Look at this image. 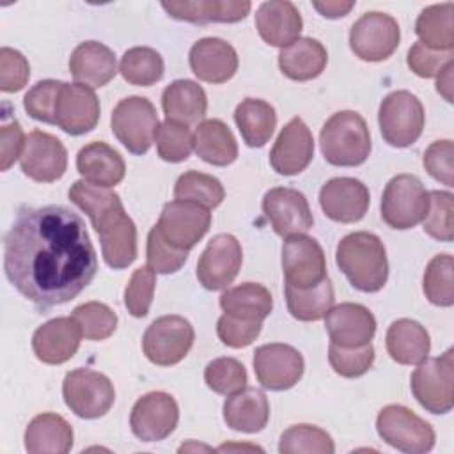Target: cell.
<instances>
[{
	"instance_id": "cb8c5ba5",
	"label": "cell",
	"mask_w": 454,
	"mask_h": 454,
	"mask_svg": "<svg viewBox=\"0 0 454 454\" xmlns=\"http://www.w3.org/2000/svg\"><path fill=\"white\" fill-rule=\"evenodd\" d=\"M188 59L193 74L207 83H223L238 71L236 50L220 37L199 39L192 46Z\"/></svg>"
},
{
	"instance_id": "7c38bea8",
	"label": "cell",
	"mask_w": 454,
	"mask_h": 454,
	"mask_svg": "<svg viewBox=\"0 0 454 454\" xmlns=\"http://www.w3.org/2000/svg\"><path fill=\"white\" fill-rule=\"evenodd\" d=\"M401 30L397 21L380 11L362 14L349 30L351 51L367 62L388 59L399 46Z\"/></svg>"
},
{
	"instance_id": "484cf974",
	"label": "cell",
	"mask_w": 454,
	"mask_h": 454,
	"mask_svg": "<svg viewBox=\"0 0 454 454\" xmlns=\"http://www.w3.org/2000/svg\"><path fill=\"white\" fill-rule=\"evenodd\" d=\"M303 21L293 2H262L255 12V28L261 39L271 46L286 48L300 39Z\"/></svg>"
},
{
	"instance_id": "60d3db41",
	"label": "cell",
	"mask_w": 454,
	"mask_h": 454,
	"mask_svg": "<svg viewBox=\"0 0 454 454\" xmlns=\"http://www.w3.org/2000/svg\"><path fill=\"white\" fill-rule=\"evenodd\" d=\"M174 197L176 200L197 202L209 209L222 204L225 190L216 177L199 170H188L177 177L174 186Z\"/></svg>"
},
{
	"instance_id": "f6af8a7d",
	"label": "cell",
	"mask_w": 454,
	"mask_h": 454,
	"mask_svg": "<svg viewBox=\"0 0 454 454\" xmlns=\"http://www.w3.org/2000/svg\"><path fill=\"white\" fill-rule=\"evenodd\" d=\"M454 195L443 190L429 192V207L422 220V229L436 241L449 243L454 238Z\"/></svg>"
},
{
	"instance_id": "680465c9",
	"label": "cell",
	"mask_w": 454,
	"mask_h": 454,
	"mask_svg": "<svg viewBox=\"0 0 454 454\" xmlns=\"http://www.w3.org/2000/svg\"><path fill=\"white\" fill-rule=\"evenodd\" d=\"M312 7L325 18H342L346 16L353 7L355 2H339V0H328V2H312Z\"/></svg>"
},
{
	"instance_id": "bcb514c9",
	"label": "cell",
	"mask_w": 454,
	"mask_h": 454,
	"mask_svg": "<svg viewBox=\"0 0 454 454\" xmlns=\"http://www.w3.org/2000/svg\"><path fill=\"white\" fill-rule=\"evenodd\" d=\"M206 385L222 395H232L247 387V369L245 365L231 356L215 358L204 369Z\"/></svg>"
},
{
	"instance_id": "d590c367",
	"label": "cell",
	"mask_w": 454,
	"mask_h": 454,
	"mask_svg": "<svg viewBox=\"0 0 454 454\" xmlns=\"http://www.w3.org/2000/svg\"><path fill=\"white\" fill-rule=\"evenodd\" d=\"M234 122L248 147H262L275 131L277 114L268 101L245 98L234 110Z\"/></svg>"
},
{
	"instance_id": "7402d4cb",
	"label": "cell",
	"mask_w": 454,
	"mask_h": 454,
	"mask_svg": "<svg viewBox=\"0 0 454 454\" xmlns=\"http://www.w3.org/2000/svg\"><path fill=\"white\" fill-rule=\"evenodd\" d=\"M99 121V99L94 90L82 83H66L57 101L55 124L67 135L78 137L96 128Z\"/></svg>"
},
{
	"instance_id": "7bdbcfd3",
	"label": "cell",
	"mask_w": 454,
	"mask_h": 454,
	"mask_svg": "<svg viewBox=\"0 0 454 454\" xmlns=\"http://www.w3.org/2000/svg\"><path fill=\"white\" fill-rule=\"evenodd\" d=\"M335 450L332 436L316 426L310 424H296L286 429L280 434L278 452L282 454H296V452H317V454H332Z\"/></svg>"
},
{
	"instance_id": "ee69618b",
	"label": "cell",
	"mask_w": 454,
	"mask_h": 454,
	"mask_svg": "<svg viewBox=\"0 0 454 454\" xmlns=\"http://www.w3.org/2000/svg\"><path fill=\"white\" fill-rule=\"evenodd\" d=\"M82 335L89 340L108 339L117 328V314L101 301H87L78 305L73 314Z\"/></svg>"
},
{
	"instance_id": "ac0fdd59",
	"label": "cell",
	"mask_w": 454,
	"mask_h": 454,
	"mask_svg": "<svg viewBox=\"0 0 454 454\" xmlns=\"http://www.w3.org/2000/svg\"><path fill=\"white\" fill-rule=\"evenodd\" d=\"M241 261L239 241L232 234H216L199 257L197 278L209 291L223 289L238 277Z\"/></svg>"
},
{
	"instance_id": "d6a6232c",
	"label": "cell",
	"mask_w": 454,
	"mask_h": 454,
	"mask_svg": "<svg viewBox=\"0 0 454 454\" xmlns=\"http://www.w3.org/2000/svg\"><path fill=\"white\" fill-rule=\"evenodd\" d=\"M161 108L167 121L179 124H195L204 119L207 110V96L193 80H176L165 87L161 94Z\"/></svg>"
},
{
	"instance_id": "ba28073f",
	"label": "cell",
	"mask_w": 454,
	"mask_h": 454,
	"mask_svg": "<svg viewBox=\"0 0 454 454\" xmlns=\"http://www.w3.org/2000/svg\"><path fill=\"white\" fill-rule=\"evenodd\" d=\"M376 429L383 442L408 454H424L434 447V429L410 408L388 404L380 410Z\"/></svg>"
},
{
	"instance_id": "7dc6e473",
	"label": "cell",
	"mask_w": 454,
	"mask_h": 454,
	"mask_svg": "<svg viewBox=\"0 0 454 454\" xmlns=\"http://www.w3.org/2000/svg\"><path fill=\"white\" fill-rule=\"evenodd\" d=\"M154 140H156L158 156L170 163H179L188 160L193 149V135L188 129V126L174 121L161 122L156 129Z\"/></svg>"
},
{
	"instance_id": "2e32d148",
	"label": "cell",
	"mask_w": 454,
	"mask_h": 454,
	"mask_svg": "<svg viewBox=\"0 0 454 454\" xmlns=\"http://www.w3.org/2000/svg\"><path fill=\"white\" fill-rule=\"evenodd\" d=\"M177 420V403L167 392H149L142 395L129 413L131 431L142 442L165 440L176 429Z\"/></svg>"
},
{
	"instance_id": "9a60e30c",
	"label": "cell",
	"mask_w": 454,
	"mask_h": 454,
	"mask_svg": "<svg viewBox=\"0 0 454 454\" xmlns=\"http://www.w3.org/2000/svg\"><path fill=\"white\" fill-rule=\"evenodd\" d=\"M303 369L301 353L289 344L273 342L254 351V371L264 388L275 392L287 390L300 381Z\"/></svg>"
},
{
	"instance_id": "d4e9b609",
	"label": "cell",
	"mask_w": 454,
	"mask_h": 454,
	"mask_svg": "<svg viewBox=\"0 0 454 454\" xmlns=\"http://www.w3.org/2000/svg\"><path fill=\"white\" fill-rule=\"evenodd\" d=\"M82 332L73 317H55L41 325L32 337L35 356L50 365L67 362L80 348Z\"/></svg>"
},
{
	"instance_id": "836d02e7",
	"label": "cell",
	"mask_w": 454,
	"mask_h": 454,
	"mask_svg": "<svg viewBox=\"0 0 454 454\" xmlns=\"http://www.w3.org/2000/svg\"><path fill=\"white\" fill-rule=\"evenodd\" d=\"M326 62V48L312 37H300L289 46L282 48L278 53L280 71L294 82L317 78L325 71Z\"/></svg>"
},
{
	"instance_id": "8d00e7d4",
	"label": "cell",
	"mask_w": 454,
	"mask_h": 454,
	"mask_svg": "<svg viewBox=\"0 0 454 454\" xmlns=\"http://www.w3.org/2000/svg\"><path fill=\"white\" fill-rule=\"evenodd\" d=\"M220 307L225 314L250 321H262L271 314L273 298L262 284L245 282L223 291L220 296Z\"/></svg>"
},
{
	"instance_id": "5b68a950",
	"label": "cell",
	"mask_w": 454,
	"mask_h": 454,
	"mask_svg": "<svg viewBox=\"0 0 454 454\" xmlns=\"http://www.w3.org/2000/svg\"><path fill=\"white\" fill-rule=\"evenodd\" d=\"M427 207L429 192L417 176L399 174L387 183L381 195V218L388 227L411 229L424 220Z\"/></svg>"
},
{
	"instance_id": "91938a15",
	"label": "cell",
	"mask_w": 454,
	"mask_h": 454,
	"mask_svg": "<svg viewBox=\"0 0 454 454\" xmlns=\"http://www.w3.org/2000/svg\"><path fill=\"white\" fill-rule=\"evenodd\" d=\"M452 69H454V62L445 66V69L436 76V90L449 103L452 101Z\"/></svg>"
},
{
	"instance_id": "603a6c76",
	"label": "cell",
	"mask_w": 454,
	"mask_h": 454,
	"mask_svg": "<svg viewBox=\"0 0 454 454\" xmlns=\"http://www.w3.org/2000/svg\"><path fill=\"white\" fill-rule=\"evenodd\" d=\"M326 332L332 344L342 348H358L369 344L376 333L372 312L360 303H339L326 312Z\"/></svg>"
},
{
	"instance_id": "1f68e13d",
	"label": "cell",
	"mask_w": 454,
	"mask_h": 454,
	"mask_svg": "<svg viewBox=\"0 0 454 454\" xmlns=\"http://www.w3.org/2000/svg\"><path fill=\"white\" fill-rule=\"evenodd\" d=\"M71 447L73 427L57 413H41L25 429V449L30 454H66Z\"/></svg>"
},
{
	"instance_id": "8fae6325",
	"label": "cell",
	"mask_w": 454,
	"mask_h": 454,
	"mask_svg": "<svg viewBox=\"0 0 454 454\" xmlns=\"http://www.w3.org/2000/svg\"><path fill=\"white\" fill-rule=\"evenodd\" d=\"M195 340L193 326L183 316H161L154 319L142 339V349L149 362L168 367L181 362Z\"/></svg>"
},
{
	"instance_id": "277c9868",
	"label": "cell",
	"mask_w": 454,
	"mask_h": 454,
	"mask_svg": "<svg viewBox=\"0 0 454 454\" xmlns=\"http://www.w3.org/2000/svg\"><path fill=\"white\" fill-rule=\"evenodd\" d=\"M319 145L330 165H362L371 153V133L365 119L353 110L333 114L321 128Z\"/></svg>"
},
{
	"instance_id": "83f0119b",
	"label": "cell",
	"mask_w": 454,
	"mask_h": 454,
	"mask_svg": "<svg viewBox=\"0 0 454 454\" xmlns=\"http://www.w3.org/2000/svg\"><path fill=\"white\" fill-rule=\"evenodd\" d=\"M76 168L87 183L101 188L119 184L126 174L122 156L105 142L83 145L76 154Z\"/></svg>"
},
{
	"instance_id": "3957f363",
	"label": "cell",
	"mask_w": 454,
	"mask_h": 454,
	"mask_svg": "<svg viewBox=\"0 0 454 454\" xmlns=\"http://www.w3.org/2000/svg\"><path fill=\"white\" fill-rule=\"evenodd\" d=\"M335 262L349 284L362 293L380 291L388 278L383 241L367 231L344 236L335 250Z\"/></svg>"
},
{
	"instance_id": "f907efd6",
	"label": "cell",
	"mask_w": 454,
	"mask_h": 454,
	"mask_svg": "<svg viewBox=\"0 0 454 454\" xmlns=\"http://www.w3.org/2000/svg\"><path fill=\"white\" fill-rule=\"evenodd\" d=\"M156 286V273L149 266H140L133 271L126 289H124V305L128 312L135 317L147 316Z\"/></svg>"
},
{
	"instance_id": "db71d44e",
	"label": "cell",
	"mask_w": 454,
	"mask_h": 454,
	"mask_svg": "<svg viewBox=\"0 0 454 454\" xmlns=\"http://www.w3.org/2000/svg\"><path fill=\"white\" fill-rule=\"evenodd\" d=\"M261 328L262 321H250L223 314L216 323V335L229 348H247L257 339Z\"/></svg>"
},
{
	"instance_id": "44dd1931",
	"label": "cell",
	"mask_w": 454,
	"mask_h": 454,
	"mask_svg": "<svg viewBox=\"0 0 454 454\" xmlns=\"http://www.w3.org/2000/svg\"><path fill=\"white\" fill-rule=\"evenodd\" d=\"M314 156V138L309 126L293 117L278 133L271 151L270 163L280 176H296L309 167Z\"/></svg>"
},
{
	"instance_id": "7a4b0ae2",
	"label": "cell",
	"mask_w": 454,
	"mask_h": 454,
	"mask_svg": "<svg viewBox=\"0 0 454 454\" xmlns=\"http://www.w3.org/2000/svg\"><path fill=\"white\" fill-rule=\"evenodd\" d=\"M69 200L92 222L105 262L114 270L128 268L137 259V227L126 215L121 197L87 181H76L69 188Z\"/></svg>"
},
{
	"instance_id": "ffe728a7",
	"label": "cell",
	"mask_w": 454,
	"mask_h": 454,
	"mask_svg": "<svg viewBox=\"0 0 454 454\" xmlns=\"http://www.w3.org/2000/svg\"><path fill=\"white\" fill-rule=\"evenodd\" d=\"M369 190L355 177H333L319 190V206L323 213L339 223H355L369 209Z\"/></svg>"
},
{
	"instance_id": "816d5d0a",
	"label": "cell",
	"mask_w": 454,
	"mask_h": 454,
	"mask_svg": "<svg viewBox=\"0 0 454 454\" xmlns=\"http://www.w3.org/2000/svg\"><path fill=\"white\" fill-rule=\"evenodd\" d=\"M147 266L154 270V273L170 275L181 270V266L188 259V250H179L168 245L154 225L147 234Z\"/></svg>"
},
{
	"instance_id": "9f6ffc18",
	"label": "cell",
	"mask_w": 454,
	"mask_h": 454,
	"mask_svg": "<svg viewBox=\"0 0 454 454\" xmlns=\"http://www.w3.org/2000/svg\"><path fill=\"white\" fill-rule=\"evenodd\" d=\"M452 154H454V145L450 140H436L426 149L422 158V163L427 174L436 181L443 183L445 186H454Z\"/></svg>"
},
{
	"instance_id": "f35d334b",
	"label": "cell",
	"mask_w": 454,
	"mask_h": 454,
	"mask_svg": "<svg viewBox=\"0 0 454 454\" xmlns=\"http://www.w3.org/2000/svg\"><path fill=\"white\" fill-rule=\"evenodd\" d=\"M333 286L326 277L314 287L296 289L286 284V301L289 314L298 321H317L333 307Z\"/></svg>"
},
{
	"instance_id": "5bb4252c",
	"label": "cell",
	"mask_w": 454,
	"mask_h": 454,
	"mask_svg": "<svg viewBox=\"0 0 454 454\" xmlns=\"http://www.w3.org/2000/svg\"><path fill=\"white\" fill-rule=\"evenodd\" d=\"M282 270L286 284L296 289L314 287L328 277L321 245L305 234H294L284 241Z\"/></svg>"
},
{
	"instance_id": "52a82bcc",
	"label": "cell",
	"mask_w": 454,
	"mask_h": 454,
	"mask_svg": "<svg viewBox=\"0 0 454 454\" xmlns=\"http://www.w3.org/2000/svg\"><path fill=\"white\" fill-rule=\"evenodd\" d=\"M158 126L154 105L142 96L121 99L110 119L112 133L133 154H145L149 151Z\"/></svg>"
},
{
	"instance_id": "8992f818",
	"label": "cell",
	"mask_w": 454,
	"mask_h": 454,
	"mask_svg": "<svg viewBox=\"0 0 454 454\" xmlns=\"http://www.w3.org/2000/svg\"><path fill=\"white\" fill-rule=\"evenodd\" d=\"M424 106L408 90H394L380 105L378 124L381 137L392 147H408L419 140L424 129Z\"/></svg>"
},
{
	"instance_id": "b9f144b4",
	"label": "cell",
	"mask_w": 454,
	"mask_h": 454,
	"mask_svg": "<svg viewBox=\"0 0 454 454\" xmlns=\"http://www.w3.org/2000/svg\"><path fill=\"white\" fill-rule=\"evenodd\" d=\"M454 259L450 254L434 255L424 271V294L438 307H450L454 303V284H452Z\"/></svg>"
},
{
	"instance_id": "f1b7e54d",
	"label": "cell",
	"mask_w": 454,
	"mask_h": 454,
	"mask_svg": "<svg viewBox=\"0 0 454 454\" xmlns=\"http://www.w3.org/2000/svg\"><path fill=\"white\" fill-rule=\"evenodd\" d=\"M170 18L190 23H236L247 18L252 4L247 0H195V2H161Z\"/></svg>"
},
{
	"instance_id": "f546056e",
	"label": "cell",
	"mask_w": 454,
	"mask_h": 454,
	"mask_svg": "<svg viewBox=\"0 0 454 454\" xmlns=\"http://www.w3.org/2000/svg\"><path fill=\"white\" fill-rule=\"evenodd\" d=\"M270 419V403L262 390L245 387L232 394L223 403L225 424L241 433H259L266 427Z\"/></svg>"
},
{
	"instance_id": "6da1fadb",
	"label": "cell",
	"mask_w": 454,
	"mask_h": 454,
	"mask_svg": "<svg viewBox=\"0 0 454 454\" xmlns=\"http://www.w3.org/2000/svg\"><path fill=\"white\" fill-rule=\"evenodd\" d=\"M7 280L37 309L76 298L98 273L85 222L64 206H23L4 238Z\"/></svg>"
},
{
	"instance_id": "11a10c76",
	"label": "cell",
	"mask_w": 454,
	"mask_h": 454,
	"mask_svg": "<svg viewBox=\"0 0 454 454\" xmlns=\"http://www.w3.org/2000/svg\"><path fill=\"white\" fill-rule=\"evenodd\" d=\"M30 76L28 60L18 50L4 46L0 50V89L2 92L21 90Z\"/></svg>"
},
{
	"instance_id": "30bf717a",
	"label": "cell",
	"mask_w": 454,
	"mask_h": 454,
	"mask_svg": "<svg viewBox=\"0 0 454 454\" xmlns=\"http://www.w3.org/2000/svg\"><path fill=\"white\" fill-rule=\"evenodd\" d=\"M62 395L67 408L80 419H99L115 401L114 383L108 376L83 367L66 374Z\"/></svg>"
},
{
	"instance_id": "681fc988",
	"label": "cell",
	"mask_w": 454,
	"mask_h": 454,
	"mask_svg": "<svg viewBox=\"0 0 454 454\" xmlns=\"http://www.w3.org/2000/svg\"><path fill=\"white\" fill-rule=\"evenodd\" d=\"M64 82L59 80H41L37 82L23 98V106L27 114L41 122L55 124L57 121V101Z\"/></svg>"
},
{
	"instance_id": "c3c4849f",
	"label": "cell",
	"mask_w": 454,
	"mask_h": 454,
	"mask_svg": "<svg viewBox=\"0 0 454 454\" xmlns=\"http://www.w3.org/2000/svg\"><path fill=\"white\" fill-rule=\"evenodd\" d=\"M328 362L332 369L342 378L364 376L374 364L372 344H364L358 348H342L330 342Z\"/></svg>"
},
{
	"instance_id": "4dcf8cb0",
	"label": "cell",
	"mask_w": 454,
	"mask_h": 454,
	"mask_svg": "<svg viewBox=\"0 0 454 454\" xmlns=\"http://www.w3.org/2000/svg\"><path fill=\"white\" fill-rule=\"evenodd\" d=\"M385 344L390 358L401 365H419L427 358L431 349L426 328L408 317L397 319L388 326Z\"/></svg>"
},
{
	"instance_id": "9c48e42d",
	"label": "cell",
	"mask_w": 454,
	"mask_h": 454,
	"mask_svg": "<svg viewBox=\"0 0 454 454\" xmlns=\"http://www.w3.org/2000/svg\"><path fill=\"white\" fill-rule=\"evenodd\" d=\"M454 351L447 349L436 358H426L411 374V392L422 408L434 415L449 413L454 406Z\"/></svg>"
},
{
	"instance_id": "f5cc1de1",
	"label": "cell",
	"mask_w": 454,
	"mask_h": 454,
	"mask_svg": "<svg viewBox=\"0 0 454 454\" xmlns=\"http://www.w3.org/2000/svg\"><path fill=\"white\" fill-rule=\"evenodd\" d=\"M454 62V51H440L424 46L420 41L415 43L406 57L408 67L420 78L438 76L445 66Z\"/></svg>"
},
{
	"instance_id": "4fadbf2b",
	"label": "cell",
	"mask_w": 454,
	"mask_h": 454,
	"mask_svg": "<svg viewBox=\"0 0 454 454\" xmlns=\"http://www.w3.org/2000/svg\"><path fill=\"white\" fill-rule=\"evenodd\" d=\"M209 225V209L190 200L167 202L156 223L163 239L179 250L193 248L206 236Z\"/></svg>"
},
{
	"instance_id": "d6986e66",
	"label": "cell",
	"mask_w": 454,
	"mask_h": 454,
	"mask_svg": "<svg viewBox=\"0 0 454 454\" xmlns=\"http://www.w3.org/2000/svg\"><path fill=\"white\" fill-rule=\"evenodd\" d=\"M20 163L23 174L30 179L51 183L64 176L67 168V151L57 137L34 129L27 135Z\"/></svg>"
},
{
	"instance_id": "4316f807",
	"label": "cell",
	"mask_w": 454,
	"mask_h": 454,
	"mask_svg": "<svg viewBox=\"0 0 454 454\" xmlns=\"http://www.w3.org/2000/svg\"><path fill=\"white\" fill-rule=\"evenodd\" d=\"M69 71L76 83L99 89L106 85L117 73L115 55L103 43H80L69 57Z\"/></svg>"
},
{
	"instance_id": "e575fe53",
	"label": "cell",
	"mask_w": 454,
	"mask_h": 454,
	"mask_svg": "<svg viewBox=\"0 0 454 454\" xmlns=\"http://www.w3.org/2000/svg\"><path fill=\"white\" fill-rule=\"evenodd\" d=\"M193 147L200 160L215 167H227L238 158V142L231 128L220 119H206L197 124Z\"/></svg>"
},
{
	"instance_id": "e0dca14e",
	"label": "cell",
	"mask_w": 454,
	"mask_h": 454,
	"mask_svg": "<svg viewBox=\"0 0 454 454\" xmlns=\"http://www.w3.org/2000/svg\"><path fill=\"white\" fill-rule=\"evenodd\" d=\"M262 211L273 231L282 238L305 234L314 225L305 195L294 188L277 186L268 190L262 197Z\"/></svg>"
},
{
	"instance_id": "74e56055",
	"label": "cell",
	"mask_w": 454,
	"mask_h": 454,
	"mask_svg": "<svg viewBox=\"0 0 454 454\" xmlns=\"http://www.w3.org/2000/svg\"><path fill=\"white\" fill-rule=\"evenodd\" d=\"M454 4H434L420 11L415 21V34L427 48L450 51L454 48Z\"/></svg>"
},
{
	"instance_id": "ab89813d",
	"label": "cell",
	"mask_w": 454,
	"mask_h": 454,
	"mask_svg": "<svg viewBox=\"0 0 454 454\" xmlns=\"http://www.w3.org/2000/svg\"><path fill=\"white\" fill-rule=\"evenodd\" d=\"M163 59L149 46H135L124 51L121 57L119 73L131 85L149 87L161 80L163 76Z\"/></svg>"
},
{
	"instance_id": "6f0895ef",
	"label": "cell",
	"mask_w": 454,
	"mask_h": 454,
	"mask_svg": "<svg viewBox=\"0 0 454 454\" xmlns=\"http://www.w3.org/2000/svg\"><path fill=\"white\" fill-rule=\"evenodd\" d=\"M27 137L23 135V129L16 119L11 122L2 124L0 129V145H2V154H0V168L7 170L18 158H21V149L25 147Z\"/></svg>"
}]
</instances>
